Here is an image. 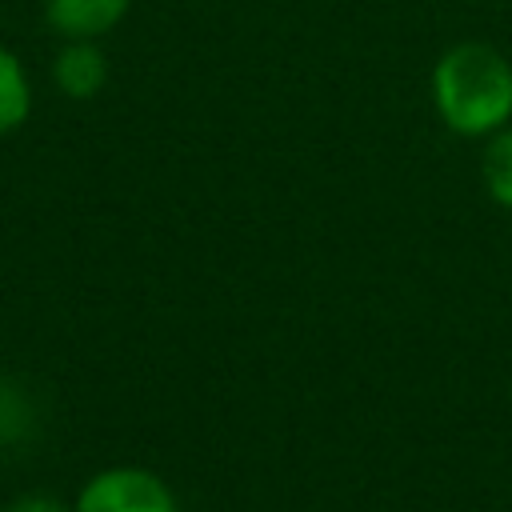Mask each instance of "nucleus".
<instances>
[{
  "label": "nucleus",
  "instance_id": "39448f33",
  "mask_svg": "<svg viewBox=\"0 0 512 512\" xmlns=\"http://www.w3.org/2000/svg\"><path fill=\"white\" fill-rule=\"evenodd\" d=\"M32 112V80L12 48L0 44V140L16 132Z\"/></svg>",
  "mask_w": 512,
  "mask_h": 512
},
{
  "label": "nucleus",
  "instance_id": "f257e3e1",
  "mask_svg": "<svg viewBox=\"0 0 512 512\" xmlns=\"http://www.w3.org/2000/svg\"><path fill=\"white\" fill-rule=\"evenodd\" d=\"M436 116L456 136H492L512 120V60L480 40L452 44L432 68Z\"/></svg>",
  "mask_w": 512,
  "mask_h": 512
},
{
  "label": "nucleus",
  "instance_id": "423d86ee",
  "mask_svg": "<svg viewBox=\"0 0 512 512\" xmlns=\"http://www.w3.org/2000/svg\"><path fill=\"white\" fill-rule=\"evenodd\" d=\"M480 176L488 196L500 208H512V128H500L488 136L484 156H480Z\"/></svg>",
  "mask_w": 512,
  "mask_h": 512
},
{
  "label": "nucleus",
  "instance_id": "7ed1b4c3",
  "mask_svg": "<svg viewBox=\"0 0 512 512\" xmlns=\"http://www.w3.org/2000/svg\"><path fill=\"white\" fill-rule=\"evenodd\" d=\"M132 0H44V20L64 40H100L128 16Z\"/></svg>",
  "mask_w": 512,
  "mask_h": 512
},
{
  "label": "nucleus",
  "instance_id": "20e7f679",
  "mask_svg": "<svg viewBox=\"0 0 512 512\" xmlns=\"http://www.w3.org/2000/svg\"><path fill=\"white\" fill-rule=\"evenodd\" d=\"M52 84L68 100H92L108 84V56L96 40H64L52 60Z\"/></svg>",
  "mask_w": 512,
  "mask_h": 512
},
{
  "label": "nucleus",
  "instance_id": "0eeeda50",
  "mask_svg": "<svg viewBox=\"0 0 512 512\" xmlns=\"http://www.w3.org/2000/svg\"><path fill=\"white\" fill-rule=\"evenodd\" d=\"M4 512H76V508L64 504L60 496H52V492H24L12 504H4Z\"/></svg>",
  "mask_w": 512,
  "mask_h": 512
},
{
  "label": "nucleus",
  "instance_id": "f03ea898",
  "mask_svg": "<svg viewBox=\"0 0 512 512\" xmlns=\"http://www.w3.org/2000/svg\"><path fill=\"white\" fill-rule=\"evenodd\" d=\"M72 508L76 512H180L168 480H160L140 464L100 468L96 476H88Z\"/></svg>",
  "mask_w": 512,
  "mask_h": 512
}]
</instances>
